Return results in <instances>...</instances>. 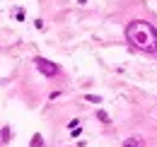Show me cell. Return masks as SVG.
Wrapping results in <instances>:
<instances>
[{"label": "cell", "instance_id": "cell-1", "mask_svg": "<svg viewBox=\"0 0 157 147\" xmlns=\"http://www.w3.org/2000/svg\"><path fill=\"white\" fill-rule=\"evenodd\" d=\"M126 41L136 48V51H145V53L157 55V27L147 19H133L126 24Z\"/></svg>", "mask_w": 157, "mask_h": 147}, {"label": "cell", "instance_id": "cell-2", "mask_svg": "<svg viewBox=\"0 0 157 147\" xmlns=\"http://www.w3.org/2000/svg\"><path fill=\"white\" fill-rule=\"evenodd\" d=\"M34 65H36V70H39L41 75H46V77H56V75H60V68H58V65H56V63H51V60H46V58H41V55L34 58Z\"/></svg>", "mask_w": 157, "mask_h": 147}, {"label": "cell", "instance_id": "cell-3", "mask_svg": "<svg viewBox=\"0 0 157 147\" xmlns=\"http://www.w3.org/2000/svg\"><path fill=\"white\" fill-rule=\"evenodd\" d=\"M123 147H145V138L143 135H131L123 140Z\"/></svg>", "mask_w": 157, "mask_h": 147}, {"label": "cell", "instance_id": "cell-4", "mask_svg": "<svg viewBox=\"0 0 157 147\" xmlns=\"http://www.w3.org/2000/svg\"><path fill=\"white\" fill-rule=\"evenodd\" d=\"M41 145H44V138H41L39 133H36V135L32 138V142H29V147H41Z\"/></svg>", "mask_w": 157, "mask_h": 147}, {"label": "cell", "instance_id": "cell-5", "mask_svg": "<svg viewBox=\"0 0 157 147\" xmlns=\"http://www.w3.org/2000/svg\"><path fill=\"white\" fill-rule=\"evenodd\" d=\"M85 101H92V104H101V96H97V94H87V96H85Z\"/></svg>", "mask_w": 157, "mask_h": 147}, {"label": "cell", "instance_id": "cell-6", "mask_svg": "<svg viewBox=\"0 0 157 147\" xmlns=\"http://www.w3.org/2000/svg\"><path fill=\"white\" fill-rule=\"evenodd\" d=\"M97 118L101 121V123H109V116H106L104 111H97Z\"/></svg>", "mask_w": 157, "mask_h": 147}, {"label": "cell", "instance_id": "cell-7", "mask_svg": "<svg viewBox=\"0 0 157 147\" xmlns=\"http://www.w3.org/2000/svg\"><path fill=\"white\" fill-rule=\"evenodd\" d=\"M2 142H10V128H2Z\"/></svg>", "mask_w": 157, "mask_h": 147}, {"label": "cell", "instance_id": "cell-8", "mask_svg": "<svg viewBox=\"0 0 157 147\" xmlns=\"http://www.w3.org/2000/svg\"><path fill=\"white\" fill-rule=\"evenodd\" d=\"M78 123H80L78 118H73V121H70V123H68V128H73V130H75V128H78Z\"/></svg>", "mask_w": 157, "mask_h": 147}, {"label": "cell", "instance_id": "cell-9", "mask_svg": "<svg viewBox=\"0 0 157 147\" xmlns=\"http://www.w3.org/2000/svg\"><path fill=\"white\" fill-rule=\"evenodd\" d=\"M78 2H80V5H85V2H87V0H78Z\"/></svg>", "mask_w": 157, "mask_h": 147}]
</instances>
